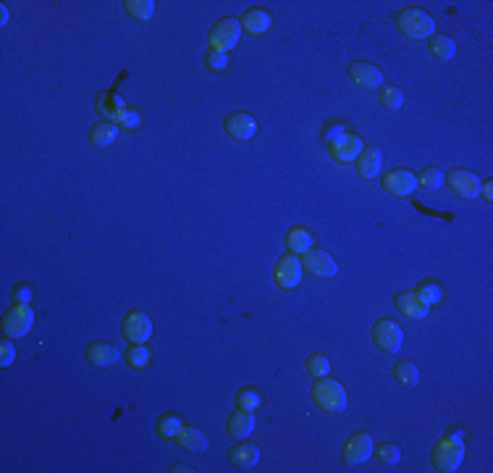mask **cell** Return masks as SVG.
Masks as SVG:
<instances>
[{"instance_id":"8","label":"cell","mask_w":493,"mask_h":473,"mask_svg":"<svg viewBox=\"0 0 493 473\" xmlns=\"http://www.w3.org/2000/svg\"><path fill=\"white\" fill-rule=\"evenodd\" d=\"M375 453V444L370 434H355L344 444V463L346 465H362L367 463Z\"/></svg>"},{"instance_id":"16","label":"cell","mask_w":493,"mask_h":473,"mask_svg":"<svg viewBox=\"0 0 493 473\" xmlns=\"http://www.w3.org/2000/svg\"><path fill=\"white\" fill-rule=\"evenodd\" d=\"M355 163L362 179H375L381 174V169H383V155H381L378 148H367V150L360 153V158Z\"/></svg>"},{"instance_id":"25","label":"cell","mask_w":493,"mask_h":473,"mask_svg":"<svg viewBox=\"0 0 493 473\" xmlns=\"http://www.w3.org/2000/svg\"><path fill=\"white\" fill-rule=\"evenodd\" d=\"M430 53L441 60H452L456 56V42L452 37H446V34H433L430 37Z\"/></svg>"},{"instance_id":"24","label":"cell","mask_w":493,"mask_h":473,"mask_svg":"<svg viewBox=\"0 0 493 473\" xmlns=\"http://www.w3.org/2000/svg\"><path fill=\"white\" fill-rule=\"evenodd\" d=\"M176 442L181 444L184 450H195V453H199V450H207V436L199 432L197 426H181V432H178Z\"/></svg>"},{"instance_id":"10","label":"cell","mask_w":493,"mask_h":473,"mask_svg":"<svg viewBox=\"0 0 493 473\" xmlns=\"http://www.w3.org/2000/svg\"><path fill=\"white\" fill-rule=\"evenodd\" d=\"M302 266H305V271H310L313 276H317V279H331V276H336V271H338L336 261L326 250L305 252V255H302Z\"/></svg>"},{"instance_id":"42","label":"cell","mask_w":493,"mask_h":473,"mask_svg":"<svg viewBox=\"0 0 493 473\" xmlns=\"http://www.w3.org/2000/svg\"><path fill=\"white\" fill-rule=\"evenodd\" d=\"M0 24H8V8L6 6L0 8Z\"/></svg>"},{"instance_id":"18","label":"cell","mask_w":493,"mask_h":473,"mask_svg":"<svg viewBox=\"0 0 493 473\" xmlns=\"http://www.w3.org/2000/svg\"><path fill=\"white\" fill-rule=\"evenodd\" d=\"M242 30H246L249 34H255V37H260V34H265L268 30H270V24H273V19H270V13L268 11H246L244 16H242Z\"/></svg>"},{"instance_id":"31","label":"cell","mask_w":493,"mask_h":473,"mask_svg":"<svg viewBox=\"0 0 493 473\" xmlns=\"http://www.w3.org/2000/svg\"><path fill=\"white\" fill-rule=\"evenodd\" d=\"M394 376L399 384H405V387H417L420 384V373L414 368L412 363H399L394 368Z\"/></svg>"},{"instance_id":"30","label":"cell","mask_w":493,"mask_h":473,"mask_svg":"<svg viewBox=\"0 0 493 473\" xmlns=\"http://www.w3.org/2000/svg\"><path fill=\"white\" fill-rule=\"evenodd\" d=\"M181 418L178 415H173V413H168V415H163L158 421V434L163 436V439H176L178 436V432H181Z\"/></svg>"},{"instance_id":"14","label":"cell","mask_w":493,"mask_h":473,"mask_svg":"<svg viewBox=\"0 0 493 473\" xmlns=\"http://www.w3.org/2000/svg\"><path fill=\"white\" fill-rule=\"evenodd\" d=\"M223 127H226V131L234 137V140L239 142H246L252 140L257 134V124L252 116H246V113H234V116H228L226 121H223Z\"/></svg>"},{"instance_id":"35","label":"cell","mask_w":493,"mask_h":473,"mask_svg":"<svg viewBox=\"0 0 493 473\" xmlns=\"http://www.w3.org/2000/svg\"><path fill=\"white\" fill-rule=\"evenodd\" d=\"M237 405H239V410H249V413H255L257 408H260V394H257L255 389H244V392H239Z\"/></svg>"},{"instance_id":"40","label":"cell","mask_w":493,"mask_h":473,"mask_svg":"<svg viewBox=\"0 0 493 473\" xmlns=\"http://www.w3.org/2000/svg\"><path fill=\"white\" fill-rule=\"evenodd\" d=\"M13 297H16L19 302H29L32 292L27 290V287H19V290H13Z\"/></svg>"},{"instance_id":"27","label":"cell","mask_w":493,"mask_h":473,"mask_svg":"<svg viewBox=\"0 0 493 473\" xmlns=\"http://www.w3.org/2000/svg\"><path fill=\"white\" fill-rule=\"evenodd\" d=\"M414 294H417V297H420V300H423L428 308H430V305H435V302L444 300V290H441V287H438L435 282H423L420 287H417V290H414Z\"/></svg>"},{"instance_id":"13","label":"cell","mask_w":493,"mask_h":473,"mask_svg":"<svg viewBox=\"0 0 493 473\" xmlns=\"http://www.w3.org/2000/svg\"><path fill=\"white\" fill-rule=\"evenodd\" d=\"M349 79L355 82V84H360V87H365V90L383 87V74L373 63H352L349 66Z\"/></svg>"},{"instance_id":"17","label":"cell","mask_w":493,"mask_h":473,"mask_svg":"<svg viewBox=\"0 0 493 473\" xmlns=\"http://www.w3.org/2000/svg\"><path fill=\"white\" fill-rule=\"evenodd\" d=\"M87 358L92 365H100V368H108V365H113V363L121 361V353L113 347V344H105V342H95L89 344L87 350Z\"/></svg>"},{"instance_id":"19","label":"cell","mask_w":493,"mask_h":473,"mask_svg":"<svg viewBox=\"0 0 493 473\" xmlns=\"http://www.w3.org/2000/svg\"><path fill=\"white\" fill-rule=\"evenodd\" d=\"M119 134H121V127H116L113 121H103V124H95V127H92L89 140H92L95 148H108V145H113V142L119 140Z\"/></svg>"},{"instance_id":"43","label":"cell","mask_w":493,"mask_h":473,"mask_svg":"<svg viewBox=\"0 0 493 473\" xmlns=\"http://www.w3.org/2000/svg\"><path fill=\"white\" fill-rule=\"evenodd\" d=\"M173 471H184V473H189V471H192V468H187V465H173Z\"/></svg>"},{"instance_id":"37","label":"cell","mask_w":493,"mask_h":473,"mask_svg":"<svg viewBox=\"0 0 493 473\" xmlns=\"http://www.w3.org/2000/svg\"><path fill=\"white\" fill-rule=\"evenodd\" d=\"M349 134H352V129H349L346 124H331L326 129V142L334 148V145H338V142L344 140V137H349Z\"/></svg>"},{"instance_id":"9","label":"cell","mask_w":493,"mask_h":473,"mask_svg":"<svg viewBox=\"0 0 493 473\" xmlns=\"http://www.w3.org/2000/svg\"><path fill=\"white\" fill-rule=\"evenodd\" d=\"M121 332L126 337L131 344H145L152 337V321H150L147 313L142 311H134L126 316V321L121 326Z\"/></svg>"},{"instance_id":"28","label":"cell","mask_w":493,"mask_h":473,"mask_svg":"<svg viewBox=\"0 0 493 473\" xmlns=\"http://www.w3.org/2000/svg\"><path fill=\"white\" fill-rule=\"evenodd\" d=\"M124 6H126L129 13L139 21L152 19V13H155V3H152V0H126Z\"/></svg>"},{"instance_id":"26","label":"cell","mask_w":493,"mask_h":473,"mask_svg":"<svg viewBox=\"0 0 493 473\" xmlns=\"http://www.w3.org/2000/svg\"><path fill=\"white\" fill-rule=\"evenodd\" d=\"M124 358H126V363L134 371H145L150 365V358H152V355H150V350L145 344H131L126 353H124Z\"/></svg>"},{"instance_id":"33","label":"cell","mask_w":493,"mask_h":473,"mask_svg":"<svg viewBox=\"0 0 493 473\" xmlns=\"http://www.w3.org/2000/svg\"><path fill=\"white\" fill-rule=\"evenodd\" d=\"M113 124H116V127H121V129H126V131H134V129H139L142 119H139L137 111H121V113H116V116H113Z\"/></svg>"},{"instance_id":"22","label":"cell","mask_w":493,"mask_h":473,"mask_svg":"<svg viewBox=\"0 0 493 473\" xmlns=\"http://www.w3.org/2000/svg\"><path fill=\"white\" fill-rule=\"evenodd\" d=\"M287 247L291 255H305L313 250V234L307 232L305 226H294L287 234Z\"/></svg>"},{"instance_id":"11","label":"cell","mask_w":493,"mask_h":473,"mask_svg":"<svg viewBox=\"0 0 493 473\" xmlns=\"http://www.w3.org/2000/svg\"><path fill=\"white\" fill-rule=\"evenodd\" d=\"M446 181H449V187H452L459 197H464V200H473V197L480 195V179H478L473 171H467V169H454V171H449Z\"/></svg>"},{"instance_id":"21","label":"cell","mask_w":493,"mask_h":473,"mask_svg":"<svg viewBox=\"0 0 493 473\" xmlns=\"http://www.w3.org/2000/svg\"><path fill=\"white\" fill-rule=\"evenodd\" d=\"M396 308L399 311L405 313L407 318H428V305H425L420 297L414 292H405V294H399V300H396Z\"/></svg>"},{"instance_id":"3","label":"cell","mask_w":493,"mask_h":473,"mask_svg":"<svg viewBox=\"0 0 493 473\" xmlns=\"http://www.w3.org/2000/svg\"><path fill=\"white\" fill-rule=\"evenodd\" d=\"M313 400L320 410L326 413H341L346 408V389L341 387V382L336 379H320V382L313 387Z\"/></svg>"},{"instance_id":"12","label":"cell","mask_w":493,"mask_h":473,"mask_svg":"<svg viewBox=\"0 0 493 473\" xmlns=\"http://www.w3.org/2000/svg\"><path fill=\"white\" fill-rule=\"evenodd\" d=\"M414 187H417V176H414L412 171H407V169H396V171L383 176V190L388 192V195H396V197L412 195Z\"/></svg>"},{"instance_id":"5","label":"cell","mask_w":493,"mask_h":473,"mask_svg":"<svg viewBox=\"0 0 493 473\" xmlns=\"http://www.w3.org/2000/svg\"><path fill=\"white\" fill-rule=\"evenodd\" d=\"M373 342L388 355H396L402 350V342H405V332L402 326L391 318H381V321L373 326Z\"/></svg>"},{"instance_id":"2","label":"cell","mask_w":493,"mask_h":473,"mask_svg":"<svg viewBox=\"0 0 493 473\" xmlns=\"http://www.w3.org/2000/svg\"><path fill=\"white\" fill-rule=\"evenodd\" d=\"M396 27L402 30V34H407L409 40H428L435 34V19L428 16L420 8H407L396 16Z\"/></svg>"},{"instance_id":"29","label":"cell","mask_w":493,"mask_h":473,"mask_svg":"<svg viewBox=\"0 0 493 473\" xmlns=\"http://www.w3.org/2000/svg\"><path fill=\"white\" fill-rule=\"evenodd\" d=\"M305 371L313 376V379H323L331 373V363H328L326 355H310L305 361Z\"/></svg>"},{"instance_id":"38","label":"cell","mask_w":493,"mask_h":473,"mask_svg":"<svg viewBox=\"0 0 493 473\" xmlns=\"http://www.w3.org/2000/svg\"><path fill=\"white\" fill-rule=\"evenodd\" d=\"M228 53H218V51H210L207 53V69L216 71V74H221V71L228 69Z\"/></svg>"},{"instance_id":"39","label":"cell","mask_w":493,"mask_h":473,"mask_svg":"<svg viewBox=\"0 0 493 473\" xmlns=\"http://www.w3.org/2000/svg\"><path fill=\"white\" fill-rule=\"evenodd\" d=\"M13 361H16V347H13V342H3L0 344V365L8 368Z\"/></svg>"},{"instance_id":"32","label":"cell","mask_w":493,"mask_h":473,"mask_svg":"<svg viewBox=\"0 0 493 473\" xmlns=\"http://www.w3.org/2000/svg\"><path fill=\"white\" fill-rule=\"evenodd\" d=\"M375 458H378V463L381 465H396L399 463V447L396 444H381V447H375Z\"/></svg>"},{"instance_id":"4","label":"cell","mask_w":493,"mask_h":473,"mask_svg":"<svg viewBox=\"0 0 493 473\" xmlns=\"http://www.w3.org/2000/svg\"><path fill=\"white\" fill-rule=\"evenodd\" d=\"M32 326H34V311H32L27 302H16L8 313H6V318H3V332L8 339H21V337H27L32 332Z\"/></svg>"},{"instance_id":"6","label":"cell","mask_w":493,"mask_h":473,"mask_svg":"<svg viewBox=\"0 0 493 473\" xmlns=\"http://www.w3.org/2000/svg\"><path fill=\"white\" fill-rule=\"evenodd\" d=\"M239 37H242V21L221 19L210 32V48L218 53H228L231 48H237Z\"/></svg>"},{"instance_id":"36","label":"cell","mask_w":493,"mask_h":473,"mask_svg":"<svg viewBox=\"0 0 493 473\" xmlns=\"http://www.w3.org/2000/svg\"><path fill=\"white\" fill-rule=\"evenodd\" d=\"M444 181H446L444 171H438V169H428V171H423V176L417 179V184H423V187H428V190H438Z\"/></svg>"},{"instance_id":"23","label":"cell","mask_w":493,"mask_h":473,"mask_svg":"<svg viewBox=\"0 0 493 473\" xmlns=\"http://www.w3.org/2000/svg\"><path fill=\"white\" fill-rule=\"evenodd\" d=\"M231 463L237 465V468H255L257 463H260V450H257L255 444H237L234 450H231Z\"/></svg>"},{"instance_id":"1","label":"cell","mask_w":493,"mask_h":473,"mask_svg":"<svg viewBox=\"0 0 493 473\" xmlns=\"http://www.w3.org/2000/svg\"><path fill=\"white\" fill-rule=\"evenodd\" d=\"M430 460H433L435 471H441V473L456 471V468L462 465V460H464V439H462V434L454 432V434H449L446 439H441V442L435 444L433 458H430Z\"/></svg>"},{"instance_id":"34","label":"cell","mask_w":493,"mask_h":473,"mask_svg":"<svg viewBox=\"0 0 493 473\" xmlns=\"http://www.w3.org/2000/svg\"><path fill=\"white\" fill-rule=\"evenodd\" d=\"M381 103H383L386 108H391V111H399L402 103H405V95H402V90H396V87H383L381 90Z\"/></svg>"},{"instance_id":"15","label":"cell","mask_w":493,"mask_h":473,"mask_svg":"<svg viewBox=\"0 0 493 473\" xmlns=\"http://www.w3.org/2000/svg\"><path fill=\"white\" fill-rule=\"evenodd\" d=\"M362 150H365V142L360 140L357 134H349V137H344L338 145L331 148V155H334L338 163H355Z\"/></svg>"},{"instance_id":"41","label":"cell","mask_w":493,"mask_h":473,"mask_svg":"<svg viewBox=\"0 0 493 473\" xmlns=\"http://www.w3.org/2000/svg\"><path fill=\"white\" fill-rule=\"evenodd\" d=\"M480 195H483L485 200L491 202V197H493V184H491V181H485V184H480Z\"/></svg>"},{"instance_id":"20","label":"cell","mask_w":493,"mask_h":473,"mask_svg":"<svg viewBox=\"0 0 493 473\" xmlns=\"http://www.w3.org/2000/svg\"><path fill=\"white\" fill-rule=\"evenodd\" d=\"M252 432H255V415L249 413V410H237V413L231 415L228 434H231L234 439H246Z\"/></svg>"},{"instance_id":"7","label":"cell","mask_w":493,"mask_h":473,"mask_svg":"<svg viewBox=\"0 0 493 473\" xmlns=\"http://www.w3.org/2000/svg\"><path fill=\"white\" fill-rule=\"evenodd\" d=\"M302 273H305V266H302L299 255L289 252L276 263V284L281 290H296L302 284Z\"/></svg>"}]
</instances>
